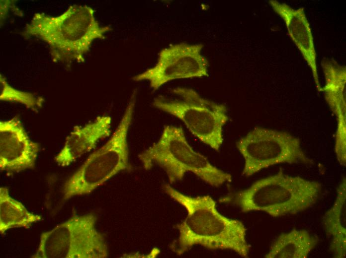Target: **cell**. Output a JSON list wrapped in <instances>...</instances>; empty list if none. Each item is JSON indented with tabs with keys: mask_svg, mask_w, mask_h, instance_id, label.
<instances>
[{
	"mask_svg": "<svg viewBox=\"0 0 346 258\" xmlns=\"http://www.w3.org/2000/svg\"><path fill=\"white\" fill-rule=\"evenodd\" d=\"M236 146L244 159L243 174L247 177L279 164L311 163L300 140L285 131L256 127L240 138Z\"/></svg>",
	"mask_w": 346,
	"mask_h": 258,
	"instance_id": "ba28073f",
	"label": "cell"
},
{
	"mask_svg": "<svg viewBox=\"0 0 346 258\" xmlns=\"http://www.w3.org/2000/svg\"><path fill=\"white\" fill-rule=\"evenodd\" d=\"M41 219L40 215L29 211L21 202L12 198L7 187L0 188L1 234L12 228H29Z\"/></svg>",
	"mask_w": 346,
	"mask_h": 258,
	"instance_id": "2e32d148",
	"label": "cell"
},
{
	"mask_svg": "<svg viewBox=\"0 0 346 258\" xmlns=\"http://www.w3.org/2000/svg\"><path fill=\"white\" fill-rule=\"evenodd\" d=\"M203 45L184 43L171 45L159 54L155 65L133 76L135 81L147 80L157 90L173 80L208 76V62L202 55Z\"/></svg>",
	"mask_w": 346,
	"mask_h": 258,
	"instance_id": "9c48e42d",
	"label": "cell"
},
{
	"mask_svg": "<svg viewBox=\"0 0 346 258\" xmlns=\"http://www.w3.org/2000/svg\"><path fill=\"white\" fill-rule=\"evenodd\" d=\"M111 118L107 115L97 117L83 126L77 127L67 137L63 147L55 157L57 164L67 167L95 147L111 133Z\"/></svg>",
	"mask_w": 346,
	"mask_h": 258,
	"instance_id": "4fadbf2b",
	"label": "cell"
},
{
	"mask_svg": "<svg viewBox=\"0 0 346 258\" xmlns=\"http://www.w3.org/2000/svg\"><path fill=\"white\" fill-rule=\"evenodd\" d=\"M318 239L305 230H292L280 234L273 242L267 258H307Z\"/></svg>",
	"mask_w": 346,
	"mask_h": 258,
	"instance_id": "9a60e30c",
	"label": "cell"
},
{
	"mask_svg": "<svg viewBox=\"0 0 346 258\" xmlns=\"http://www.w3.org/2000/svg\"><path fill=\"white\" fill-rule=\"evenodd\" d=\"M92 213L74 214L43 232L33 258H105L108 248Z\"/></svg>",
	"mask_w": 346,
	"mask_h": 258,
	"instance_id": "52a82bcc",
	"label": "cell"
},
{
	"mask_svg": "<svg viewBox=\"0 0 346 258\" xmlns=\"http://www.w3.org/2000/svg\"><path fill=\"white\" fill-rule=\"evenodd\" d=\"M322 222L330 239V250L334 257L344 258L346 255V182L344 177L337 189L333 206L324 214Z\"/></svg>",
	"mask_w": 346,
	"mask_h": 258,
	"instance_id": "5bb4252c",
	"label": "cell"
},
{
	"mask_svg": "<svg viewBox=\"0 0 346 258\" xmlns=\"http://www.w3.org/2000/svg\"><path fill=\"white\" fill-rule=\"evenodd\" d=\"M146 170L161 167L170 183L181 180L191 172L210 186L218 187L232 181V176L213 165L204 155L194 151L180 127L166 126L159 140L139 155Z\"/></svg>",
	"mask_w": 346,
	"mask_h": 258,
	"instance_id": "5b68a950",
	"label": "cell"
},
{
	"mask_svg": "<svg viewBox=\"0 0 346 258\" xmlns=\"http://www.w3.org/2000/svg\"><path fill=\"white\" fill-rule=\"evenodd\" d=\"M40 144L32 141L17 117L0 122V169L18 172L34 167Z\"/></svg>",
	"mask_w": 346,
	"mask_h": 258,
	"instance_id": "30bf717a",
	"label": "cell"
},
{
	"mask_svg": "<svg viewBox=\"0 0 346 258\" xmlns=\"http://www.w3.org/2000/svg\"><path fill=\"white\" fill-rule=\"evenodd\" d=\"M325 84L321 91L337 120L335 152L341 164L346 162V68L333 59L322 62Z\"/></svg>",
	"mask_w": 346,
	"mask_h": 258,
	"instance_id": "8fae6325",
	"label": "cell"
},
{
	"mask_svg": "<svg viewBox=\"0 0 346 258\" xmlns=\"http://www.w3.org/2000/svg\"><path fill=\"white\" fill-rule=\"evenodd\" d=\"M172 92L178 98L160 96L153 106L179 119L195 137L218 151L224 140L223 127L229 120L226 107L202 97L191 88L178 87Z\"/></svg>",
	"mask_w": 346,
	"mask_h": 258,
	"instance_id": "8992f818",
	"label": "cell"
},
{
	"mask_svg": "<svg viewBox=\"0 0 346 258\" xmlns=\"http://www.w3.org/2000/svg\"><path fill=\"white\" fill-rule=\"evenodd\" d=\"M273 10L284 20L288 34L310 67L318 91H321L316 64V52L309 22L303 7L294 8L283 2L270 0Z\"/></svg>",
	"mask_w": 346,
	"mask_h": 258,
	"instance_id": "7c38bea8",
	"label": "cell"
},
{
	"mask_svg": "<svg viewBox=\"0 0 346 258\" xmlns=\"http://www.w3.org/2000/svg\"><path fill=\"white\" fill-rule=\"evenodd\" d=\"M0 90L1 101L20 103L32 110L41 108L44 102L41 96L12 87L1 74L0 75Z\"/></svg>",
	"mask_w": 346,
	"mask_h": 258,
	"instance_id": "e0dca14e",
	"label": "cell"
},
{
	"mask_svg": "<svg viewBox=\"0 0 346 258\" xmlns=\"http://www.w3.org/2000/svg\"><path fill=\"white\" fill-rule=\"evenodd\" d=\"M137 91H133L123 115L109 140L91 153L80 167L66 181L63 197L91 193L113 176L123 171H131L128 134L136 102Z\"/></svg>",
	"mask_w": 346,
	"mask_h": 258,
	"instance_id": "277c9868",
	"label": "cell"
},
{
	"mask_svg": "<svg viewBox=\"0 0 346 258\" xmlns=\"http://www.w3.org/2000/svg\"><path fill=\"white\" fill-rule=\"evenodd\" d=\"M321 189L318 182L280 171L238 192L231 201L244 212L262 211L277 217L308 209L316 203Z\"/></svg>",
	"mask_w": 346,
	"mask_h": 258,
	"instance_id": "3957f363",
	"label": "cell"
},
{
	"mask_svg": "<svg viewBox=\"0 0 346 258\" xmlns=\"http://www.w3.org/2000/svg\"><path fill=\"white\" fill-rule=\"evenodd\" d=\"M164 190L187 213L185 219L176 226L178 237L171 246L175 253L181 255L198 245L210 250H230L242 257H248L250 247L245 225L221 214L212 197L188 196L168 184Z\"/></svg>",
	"mask_w": 346,
	"mask_h": 258,
	"instance_id": "6da1fadb",
	"label": "cell"
},
{
	"mask_svg": "<svg viewBox=\"0 0 346 258\" xmlns=\"http://www.w3.org/2000/svg\"><path fill=\"white\" fill-rule=\"evenodd\" d=\"M94 12L86 5L74 4L58 16L36 13L22 35L45 42L54 61L83 62L92 43L104 39L105 34L111 30L99 24Z\"/></svg>",
	"mask_w": 346,
	"mask_h": 258,
	"instance_id": "7a4b0ae2",
	"label": "cell"
}]
</instances>
